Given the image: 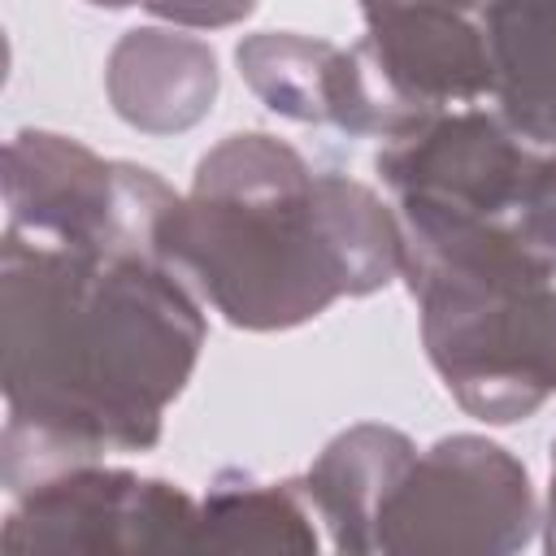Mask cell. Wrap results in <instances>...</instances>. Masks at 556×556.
Segmentation results:
<instances>
[{
  "label": "cell",
  "mask_w": 556,
  "mask_h": 556,
  "mask_svg": "<svg viewBox=\"0 0 556 556\" xmlns=\"http://www.w3.org/2000/svg\"><path fill=\"white\" fill-rule=\"evenodd\" d=\"M235 56L248 87L282 117L330 122L348 135H382V139H400L426 122L387 96L361 48L265 30L243 39Z\"/></svg>",
  "instance_id": "cell-8"
},
{
  "label": "cell",
  "mask_w": 556,
  "mask_h": 556,
  "mask_svg": "<svg viewBox=\"0 0 556 556\" xmlns=\"http://www.w3.org/2000/svg\"><path fill=\"white\" fill-rule=\"evenodd\" d=\"M547 552H556V443H552V491H547Z\"/></svg>",
  "instance_id": "cell-14"
},
{
  "label": "cell",
  "mask_w": 556,
  "mask_h": 556,
  "mask_svg": "<svg viewBox=\"0 0 556 556\" xmlns=\"http://www.w3.org/2000/svg\"><path fill=\"white\" fill-rule=\"evenodd\" d=\"M148 13L182 26H230L252 13L256 0H139Z\"/></svg>",
  "instance_id": "cell-13"
},
{
  "label": "cell",
  "mask_w": 556,
  "mask_h": 556,
  "mask_svg": "<svg viewBox=\"0 0 556 556\" xmlns=\"http://www.w3.org/2000/svg\"><path fill=\"white\" fill-rule=\"evenodd\" d=\"M413 456V443L387 426H356L317 456L300 491L313 513L330 526L339 552H374L378 508L387 504Z\"/></svg>",
  "instance_id": "cell-10"
},
{
  "label": "cell",
  "mask_w": 556,
  "mask_h": 556,
  "mask_svg": "<svg viewBox=\"0 0 556 556\" xmlns=\"http://www.w3.org/2000/svg\"><path fill=\"white\" fill-rule=\"evenodd\" d=\"M217 91L213 52L169 30H130L109 56L113 109L139 130H187Z\"/></svg>",
  "instance_id": "cell-9"
},
{
  "label": "cell",
  "mask_w": 556,
  "mask_h": 556,
  "mask_svg": "<svg viewBox=\"0 0 556 556\" xmlns=\"http://www.w3.org/2000/svg\"><path fill=\"white\" fill-rule=\"evenodd\" d=\"M195 530L200 508L187 491L83 460L22 491L4 552H195Z\"/></svg>",
  "instance_id": "cell-6"
},
{
  "label": "cell",
  "mask_w": 556,
  "mask_h": 556,
  "mask_svg": "<svg viewBox=\"0 0 556 556\" xmlns=\"http://www.w3.org/2000/svg\"><path fill=\"white\" fill-rule=\"evenodd\" d=\"M421 339L456 404L482 421H521L556 395V282H421Z\"/></svg>",
  "instance_id": "cell-4"
},
{
  "label": "cell",
  "mask_w": 556,
  "mask_h": 556,
  "mask_svg": "<svg viewBox=\"0 0 556 556\" xmlns=\"http://www.w3.org/2000/svg\"><path fill=\"white\" fill-rule=\"evenodd\" d=\"M161 256L230 326L287 330L404 269L400 217L274 135L217 143L161 217Z\"/></svg>",
  "instance_id": "cell-2"
},
{
  "label": "cell",
  "mask_w": 556,
  "mask_h": 556,
  "mask_svg": "<svg viewBox=\"0 0 556 556\" xmlns=\"http://www.w3.org/2000/svg\"><path fill=\"white\" fill-rule=\"evenodd\" d=\"M313 504L300 482L265 486L243 473H222L200 504L195 552H313Z\"/></svg>",
  "instance_id": "cell-12"
},
{
  "label": "cell",
  "mask_w": 556,
  "mask_h": 556,
  "mask_svg": "<svg viewBox=\"0 0 556 556\" xmlns=\"http://www.w3.org/2000/svg\"><path fill=\"white\" fill-rule=\"evenodd\" d=\"M91 4H109V9H122V4H139V0H91Z\"/></svg>",
  "instance_id": "cell-16"
},
{
  "label": "cell",
  "mask_w": 556,
  "mask_h": 556,
  "mask_svg": "<svg viewBox=\"0 0 556 556\" xmlns=\"http://www.w3.org/2000/svg\"><path fill=\"white\" fill-rule=\"evenodd\" d=\"M534 530L521 460L478 434L413 456L374 521V552H517Z\"/></svg>",
  "instance_id": "cell-5"
},
{
  "label": "cell",
  "mask_w": 556,
  "mask_h": 556,
  "mask_svg": "<svg viewBox=\"0 0 556 556\" xmlns=\"http://www.w3.org/2000/svg\"><path fill=\"white\" fill-rule=\"evenodd\" d=\"M361 13L356 48L400 109L430 117L491 91L482 13L443 0H361Z\"/></svg>",
  "instance_id": "cell-7"
},
{
  "label": "cell",
  "mask_w": 556,
  "mask_h": 556,
  "mask_svg": "<svg viewBox=\"0 0 556 556\" xmlns=\"http://www.w3.org/2000/svg\"><path fill=\"white\" fill-rule=\"evenodd\" d=\"M204 348L195 291L152 239L61 243L4 226V486L143 452Z\"/></svg>",
  "instance_id": "cell-1"
},
{
  "label": "cell",
  "mask_w": 556,
  "mask_h": 556,
  "mask_svg": "<svg viewBox=\"0 0 556 556\" xmlns=\"http://www.w3.org/2000/svg\"><path fill=\"white\" fill-rule=\"evenodd\" d=\"M443 4H456V9H469V13H486L491 0H443Z\"/></svg>",
  "instance_id": "cell-15"
},
{
  "label": "cell",
  "mask_w": 556,
  "mask_h": 556,
  "mask_svg": "<svg viewBox=\"0 0 556 556\" xmlns=\"http://www.w3.org/2000/svg\"><path fill=\"white\" fill-rule=\"evenodd\" d=\"M400 226L495 230L556 265V156H534L521 135L482 109L434 113L378 152Z\"/></svg>",
  "instance_id": "cell-3"
},
{
  "label": "cell",
  "mask_w": 556,
  "mask_h": 556,
  "mask_svg": "<svg viewBox=\"0 0 556 556\" xmlns=\"http://www.w3.org/2000/svg\"><path fill=\"white\" fill-rule=\"evenodd\" d=\"M500 117L534 143H556V0H491L482 13Z\"/></svg>",
  "instance_id": "cell-11"
}]
</instances>
